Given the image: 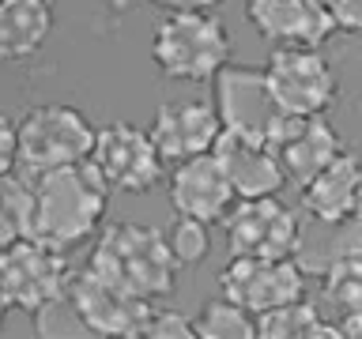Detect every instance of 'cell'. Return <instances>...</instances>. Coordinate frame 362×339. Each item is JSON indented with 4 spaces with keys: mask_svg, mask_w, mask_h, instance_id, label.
Instances as JSON below:
<instances>
[{
    "mask_svg": "<svg viewBox=\"0 0 362 339\" xmlns=\"http://www.w3.org/2000/svg\"><path fill=\"white\" fill-rule=\"evenodd\" d=\"M30 237L72 253L102 230L110 211V185L90 158L34 177L30 185Z\"/></svg>",
    "mask_w": 362,
    "mask_h": 339,
    "instance_id": "6da1fadb",
    "label": "cell"
},
{
    "mask_svg": "<svg viewBox=\"0 0 362 339\" xmlns=\"http://www.w3.org/2000/svg\"><path fill=\"white\" fill-rule=\"evenodd\" d=\"M90 264L102 268L106 275L121 279L132 294L144 302L170 298L177 290V271L181 264L170 253L166 230L147 222H110L102 226Z\"/></svg>",
    "mask_w": 362,
    "mask_h": 339,
    "instance_id": "7a4b0ae2",
    "label": "cell"
},
{
    "mask_svg": "<svg viewBox=\"0 0 362 339\" xmlns=\"http://www.w3.org/2000/svg\"><path fill=\"white\" fill-rule=\"evenodd\" d=\"M151 61L166 79L211 83L230 61V34L215 11H170L151 34Z\"/></svg>",
    "mask_w": 362,
    "mask_h": 339,
    "instance_id": "3957f363",
    "label": "cell"
},
{
    "mask_svg": "<svg viewBox=\"0 0 362 339\" xmlns=\"http://www.w3.org/2000/svg\"><path fill=\"white\" fill-rule=\"evenodd\" d=\"M95 132L98 129L87 121V113L68 102L34 106L16 121V170L34 181L49 170L83 162L95 147Z\"/></svg>",
    "mask_w": 362,
    "mask_h": 339,
    "instance_id": "277c9868",
    "label": "cell"
},
{
    "mask_svg": "<svg viewBox=\"0 0 362 339\" xmlns=\"http://www.w3.org/2000/svg\"><path fill=\"white\" fill-rule=\"evenodd\" d=\"M215 113H219L223 129H238L249 136H260L268 147H279L287 136L298 129V113H283L276 98L268 95L264 68L253 64H230L226 61L215 72Z\"/></svg>",
    "mask_w": 362,
    "mask_h": 339,
    "instance_id": "5b68a950",
    "label": "cell"
},
{
    "mask_svg": "<svg viewBox=\"0 0 362 339\" xmlns=\"http://www.w3.org/2000/svg\"><path fill=\"white\" fill-rule=\"evenodd\" d=\"M264 83L276 106L298 117L328 113L339 98L336 68L328 64L321 45H276L264 64Z\"/></svg>",
    "mask_w": 362,
    "mask_h": 339,
    "instance_id": "8992f818",
    "label": "cell"
},
{
    "mask_svg": "<svg viewBox=\"0 0 362 339\" xmlns=\"http://www.w3.org/2000/svg\"><path fill=\"white\" fill-rule=\"evenodd\" d=\"M90 162L110 185V192H124V196H144L151 192L166 174V162L151 143L147 129L132 121H110L95 132V147H90Z\"/></svg>",
    "mask_w": 362,
    "mask_h": 339,
    "instance_id": "52a82bcc",
    "label": "cell"
},
{
    "mask_svg": "<svg viewBox=\"0 0 362 339\" xmlns=\"http://www.w3.org/2000/svg\"><path fill=\"white\" fill-rule=\"evenodd\" d=\"M68 275H72L68 256L30 234L0 249V294H4L8 309H42L45 302L61 298L68 290Z\"/></svg>",
    "mask_w": 362,
    "mask_h": 339,
    "instance_id": "ba28073f",
    "label": "cell"
},
{
    "mask_svg": "<svg viewBox=\"0 0 362 339\" xmlns=\"http://www.w3.org/2000/svg\"><path fill=\"white\" fill-rule=\"evenodd\" d=\"M64 294L72 298L90 335H140L144 321L151 316V302H144L140 294H132L121 279L106 275L90 260L68 275Z\"/></svg>",
    "mask_w": 362,
    "mask_h": 339,
    "instance_id": "9c48e42d",
    "label": "cell"
},
{
    "mask_svg": "<svg viewBox=\"0 0 362 339\" xmlns=\"http://www.w3.org/2000/svg\"><path fill=\"white\" fill-rule=\"evenodd\" d=\"M302 219L279 196H238L223 215L230 256H291Z\"/></svg>",
    "mask_w": 362,
    "mask_h": 339,
    "instance_id": "30bf717a",
    "label": "cell"
},
{
    "mask_svg": "<svg viewBox=\"0 0 362 339\" xmlns=\"http://www.w3.org/2000/svg\"><path fill=\"white\" fill-rule=\"evenodd\" d=\"M219 294L257 316L305 298V271L294 256H230L219 275Z\"/></svg>",
    "mask_w": 362,
    "mask_h": 339,
    "instance_id": "8fae6325",
    "label": "cell"
},
{
    "mask_svg": "<svg viewBox=\"0 0 362 339\" xmlns=\"http://www.w3.org/2000/svg\"><path fill=\"white\" fill-rule=\"evenodd\" d=\"M211 155L230 181L234 196H279V189L287 185L276 147H268L260 136L223 129L211 143Z\"/></svg>",
    "mask_w": 362,
    "mask_h": 339,
    "instance_id": "7c38bea8",
    "label": "cell"
},
{
    "mask_svg": "<svg viewBox=\"0 0 362 339\" xmlns=\"http://www.w3.org/2000/svg\"><path fill=\"white\" fill-rule=\"evenodd\" d=\"M223 132V121L215 113L211 102L204 98H189V102H163L155 109L147 136L158 147L163 162H185L192 155H208L215 136Z\"/></svg>",
    "mask_w": 362,
    "mask_h": 339,
    "instance_id": "4fadbf2b",
    "label": "cell"
},
{
    "mask_svg": "<svg viewBox=\"0 0 362 339\" xmlns=\"http://www.w3.org/2000/svg\"><path fill=\"white\" fill-rule=\"evenodd\" d=\"M166 189H170L174 215H189V219H200V222H223V215L238 200L211 151L192 155L185 162H174Z\"/></svg>",
    "mask_w": 362,
    "mask_h": 339,
    "instance_id": "5bb4252c",
    "label": "cell"
},
{
    "mask_svg": "<svg viewBox=\"0 0 362 339\" xmlns=\"http://www.w3.org/2000/svg\"><path fill=\"white\" fill-rule=\"evenodd\" d=\"M245 19L268 45H325L336 34L328 8L313 0H245Z\"/></svg>",
    "mask_w": 362,
    "mask_h": 339,
    "instance_id": "9a60e30c",
    "label": "cell"
},
{
    "mask_svg": "<svg viewBox=\"0 0 362 339\" xmlns=\"http://www.w3.org/2000/svg\"><path fill=\"white\" fill-rule=\"evenodd\" d=\"M310 219V215H305ZM294 264L305 271V279H321L336 264L351 256H362V222L355 215L347 219H310L298 226V242H294Z\"/></svg>",
    "mask_w": 362,
    "mask_h": 339,
    "instance_id": "2e32d148",
    "label": "cell"
},
{
    "mask_svg": "<svg viewBox=\"0 0 362 339\" xmlns=\"http://www.w3.org/2000/svg\"><path fill=\"white\" fill-rule=\"evenodd\" d=\"M57 27L49 0H4L0 4V61L23 64L38 56Z\"/></svg>",
    "mask_w": 362,
    "mask_h": 339,
    "instance_id": "e0dca14e",
    "label": "cell"
},
{
    "mask_svg": "<svg viewBox=\"0 0 362 339\" xmlns=\"http://www.w3.org/2000/svg\"><path fill=\"white\" fill-rule=\"evenodd\" d=\"M362 174V158L355 151H339L302 185V208L310 219H347L355 208V185Z\"/></svg>",
    "mask_w": 362,
    "mask_h": 339,
    "instance_id": "ac0fdd59",
    "label": "cell"
},
{
    "mask_svg": "<svg viewBox=\"0 0 362 339\" xmlns=\"http://www.w3.org/2000/svg\"><path fill=\"white\" fill-rule=\"evenodd\" d=\"M339 151H344V140H339L336 124L325 121V113L302 117L298 129L276 147L283 174H287V181H298V185H305V181H310L325 162H332Z\"/></svg>",
    "mask_w": 362,
    "mask_h": 339,
    "instance_id": "d6986e66",
    "label": "cell"
},
{
    "mask_svg": "<svg viewBox=\"0 0 362 339\" xmlns=\"http://www.w3.org/2000/svg\"><path fill=\"white\" fill-rule=\"evenodd\" d=\"M257 339H321V335H339L336 321H325V313L310 305L305 298L276 305L268 313H257Z\"/></svg>",
    "mask_w": 362,
    "mask_h": 339,
    "instance_id": "ffe728a7",
    "label": "cell"
},
{
    "mask_svg": "<svg viewBox=\"0 0 362 339\" xmlns=\"http://www.w3.org/2000/svg\"><path fill=\"white\" fill-rule=\"evenodd\" d=\"M192 324H197V339H257L253 313L230 298H223V294L204 302V309L197 313Z\"/></svg>",
    "mask_w": 362,
    "mask_h": 339,
    "instance_id": "44dd1931",
    "label": "cell"
},
{
    "mask_svg": "<svg viewBox=\"0 0 362 339\" xmlns=\"http://www.w3.org/2000/svg\"><path fill=\"white\" fill-rule=\"evenodd\" d=\"M30 185L16 170L0 174V249L30 234Z\"/></svg>",
    "mask_w": 362,
    "mask_h": 339,
    "instance_id": "7402d4cb",
    "label": "cell"
},
{
    "mask_svg": "<svg viewBox=\"0 0 362 339\" xmlns=\"http://www.w3.org/2000/svg\"><path fill=\"white\" fill-rule=\"evenodd\" d=\"M325 282V302L336 309V316H362V256H351L344 264H336L328 275H321Z\"/></svg>",
    "mask_w": 362,
    "mask_h": 339,
    "instance_id": "603a6c76",
    "label": "cell"
},
{
    "mask_svg": "<svg viewBox=\"0 0 362 339\" xmlns=\"http://www.w3.org/2000/svg\"><path fill=\"white\" fill-rule=\"evenodd\" d=\"M34 332H38L42 339H87L90 335L83 316H79V309L72 305L68 294L45 302L42 309H34Z\"/></svg>",
    "mask_w": 362,
    "mask_h": 339,
    "instance_id": "cb8c5ba5",
    "label": "cell"
},
{
    "mask_svg": "<svg viewBox=\"0 0 362 339\" xmlns=\"http://www.w3.org/2000/svg\"><path fill=\"white\" fill-rule=\"evenodd\" d=\"M166 242H170V253H174V260H177L181 268L200 264V260L208 256V245H211V237H208V222L189 219V215H177L174 226L166 230Z\"/></svg>",
    "mask_w": 362,
    "mask_h": 339,
    "instance_id": "d4e9b609",
    "label": "cell"
},
{
    "mask_svg": "<svg viewBox=\"0 0 362 339\" xmlns=\"http://www.w3.org/2000/svg\"><path fill=\"white\" fill-rule=\"evenodd\" d=\"M140 335H147V339H197V324L177 309H151Z\"/></svg>",
    "mask_w": 362,
    "mask_h": 339,
    "instance_id": "484cf974",
    "label": "cell"
},
{
    "mask_svg": "<svg viewBox=\"0 0 362 339\" xmlns=\"http://www.w3.org/2000/svg\"><path fill=\"white\" fill-rule=\"evenodd\" d=\"M332 27L344 34H362V0H328Z\"/></svg>",
    "mask_w": 362,
    "mask_h": 339,
    "instance_id": "4316f807",
    "label": "cell"
},
{
    "mask_svg": "<svg viewBox=\"0 0 362 339\" xmlns=\"http://www.w3.org/2000/svg\"><path fill=\"white\" fill-rule=\"evenodd\" d=\"M16 170V121L0 109V174Z\"/></svg>",
    "mask_w": 362,
    "mask_h": 339,
    "instance_id": "83f0119b",
    "label": "cell"
},
{
    "mask_svg": "<svg viewBox=\"0 0 362 339\" xmlns=\"http://www.w3.org/2000/svg\"><path fill=\"white\" fill-rule=\"evenodd\" d=\"M163 11H215L223 0H151Z\"/></svg>",
    "mask_w": 362,
    "mask_h": 339,
    "instance_id": "f1b7e54d",
    "label": "cell"
},
{
    "mask_svg": "<svg viewBox=\"0 0 362 339\" xmlns=\"http://www.w3.org/2000/svg\"><path fill=\"white\" fill-rule=\"evenodd\" d=\"M351 215L362 222V174H358V185H355V208H351Z\"/></svg>",
    "mask_w": 362,
    "mask_h": 339,
    "instance_id": "f546056e",
    "label": "cell"
},
{
    "mask_svg": "<svg viewBox=\"0 0 362 339\" xmlns=\"http://www.w3.org/2000/svg\"><path fill=\"white\" fill-rule=\"evenodd\" d=\"M4 316H8V302H4V294H0V324H4Z\"/></svg>",
    "mask_w": 362,
    "mask_h": 339,
    "instance_id": "4dcf8cb0",
    "label": "cell"
},
{
    "mask_svg": "<svg viewBox=\"0 0 362 339\" xmlns=\"http://www.w3.org/2000/svg\"><path fill=\"white\" fill-rule=\"evenodd\" d=\"M313 4H321V8H328V0H313Z\"/></svg>",
    "mask_w": 362,
    "mask_h": 339,
    "instance_id": "1f68e13d",
    "label": "cell"
},
{
    "mask_svg": "<svg viewBox=\"0 0 362 339\" xmlns=\"http://www.w3.org/2000/svg\"><path fill=\"white\" fill-rule=\"evenodd\" d=\"M0 4H4V0H0Z\"/></svg>",
    "mask_w": 362,
    "mask_h": 339,
    "instance_id": "d6a6232c",
    "label": "cell"
}]
</instances>
